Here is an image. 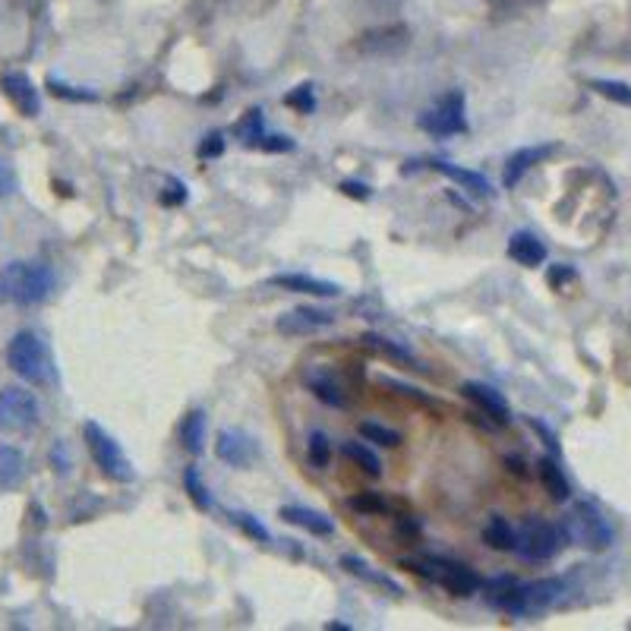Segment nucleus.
<instances>
[{
	"mask_svg": "<svg viewBox=\"0 0 631 631\" xmlns=\"http://www.w3.org/2000/svg\"><path fill=\"white\" fill-rule=\"evenodd\" d=\"M6 366L13 369V376L35 388H51L57 382V366H54V354L48 341L32 328H23L10 338L6 345Z\"/></svg>",
	"mask_w": 631,
	"mask_h": 631,
	"instance_id": "f257e3e1",
	"label": "nucleus"
},
{
	"mask_svg": "<svg viewBox=\"0 0 631 631\" xmlns=\"http://www.w3.org/2000/svg\"><path fill=\"white\" fill-rule=\"evenodd\" d=\"M562 594H566V581L562 578H540V581H515L502 594H489L483 600L493 609H499V613L512 616V619H530V616L546 613Z\"/></svg>",
	"mask_w": 631,
	"mask_h": 631,
	"instance_id": "f03ea898",
	"label": "nucleus"
},
{
	"mask_svg": "<svg viewBox=\"0 0 631 631\" xmlns=\"http://www.w3.org/2000/svg\"><path fill=\"white\" fill-rule=\"evenodd\" d=\"M54 272L45 263H10L0 272V304L38 306L51 297Z\"/></svg>",
	"mask_w": 631,
	"mask_h": 631,
	"instance_id": "7ed1b4c3",
	"label": "nucleus"
},
{
	"mask_svg": "<svg viewBox=\"0 0 631 631\" xmlns=\"http://www.w3.org/2000/svg\"><path fill=\"white\" fill-rule=\"evenodd\" d=\"M401 568H407V572L420 575L423 581L436 584V587L448 590L452 596H474L476 590H480L483 578L474 572V568H467L465 562H455V559H446V556H420V559H405L401 562Z\"/></svg>",
	"mask_w": 631,
	"mask_h": 631,
	"instance_id": "20e7f679",
	"label": "nucleus"
},
{
	"mask_svg": "<svg viewBox=\"0 0 631 631\" xmlns=\"http://www.w3.org/2000/svg\"><path fill=\"white\" fill-rule=\"evenodd\" d=\"M83 442H85V448H89L95 467L107 476V480H114V483H133V480H136V467H133V461L126 458V452L120 448V442L107 433L102 423L85 420L83 423Z\"/></svg>",
	"mask_w": 631,
	"mask_h": 631,
	"instance_id": "39448f33",
	"label": "nucleus"
},
{
	"mask_svg": "<svg viewBox=\"0 0 631 631\" xmlns=\"http://www.w3.org/2000/svg\"><path fill=\"white\" fill-rule=\"evenodd\" d=\"M566 530L562 525H553V521L543 518H527L525 525L518 527V546H515V556L527 566H543V562H553L556 556L566 546Z\"/></svg>",
	"mask_w": 631,
	"mask_h": 631,
	"instance_id": "423d86ee",
	"label": "nucleus"
},
{
	"mask_svg": "<svg viewBox=\"0 0 631 631\" xmlns=\"http://www.w3.org/2000/svg\"><path fill=\"white\" fill-rule=\"evenodd\" d=\"M417 126L436 139H448V136L467 133L471 130V124H467V95L461 89L446 92V95L436 102V107L420 114Z\"/></svg>",
	"mask_w": 631,
	"mask_h": 631,
	"instance_id": "0eeeda50",
	"label": "nucleus"
},
{
	"mask_svg": "<svg viewBox=\"0 0 631 631\" xmlns=\"http://www.w3.org/2000/svg\"><path fill=\"white\" fill-rule=\"evenodd\" d=\"M42 423V405L38 398L23 386L0 388V433L25 436L35 433Z\"/></svg>",
	"mask_w": 631,
	"mask_h": 631,
	"instance_id": "6e6552de",
	"label": "nucleus"
},
{
	"mask_svg": "<svg viewBox=\"0 0 631 631\" xmlns=\"http://www.w3.org/2000/svg\"><path fill=\"white\" fill-rule=\"evenodd\" d=\"M562 530H566L568 543H578V546H587L594 553H600V549H606L613 543V527L606 525V518L590 502H578L568 512V518L562 521Z\"/></svg>",
	"mask_w": 631,
	"mask_h": 631,
	"instance_id": "1a4fd4ad",
	"label": "nucleus"
},
{
	"mask_svg": "<svg viewBox=\"0 0 631 631\" xmlns=\"http://www.w3.org/2000/svg\"><path fill=\"white\" fill-rule=\"evenodd\" d=\"M215 458L225 461L227 467H246L259 458V446L246 429H237V426H225L218 436H215Z\"/></svg>",
	"mask_w": 631,
	"mask_h": 631,
	"instance_id": "9d476101",
	"label": "nucleus"
},
{
	"mask_svg": "<svg viewBox=\"0 0 631 631\" xmlns=\"http://www.w3.org/2000/svg\"><path fill=\"white\" fill-rule=\"evenodd\" d=\"M335 326V313L322 310V306H294V310L281 313L275 319V328L287 338H310L326 328Z\"/></svg>",
	"mask_w": 631,
	"mask_h": 631,
	"instance_id": "9b49d317",
	"label": "nucleus"
},
{
	"mask_svg": "<svg viewBox=\"0 0 631 631\" xmlns=\"http://www.w3.org/2000/svg\"><path fill=\"white\" fill-rule=\"evenodd\" d=\"M461 395L476 407L480 417L493 420L496 426H508V423H512V407H508V401L502 398V392L486 386V382H465V386H461Z\"/></svg>",
	"mask_w": 631,
	"mask_h": 631,
	"instance_id": "f8f14e48",
	"label": "nucleus"
},
{
	"mask_svg": "<svg viewBox=\"0 0 631 631\" xmlns=\"http://www.w3.org/2000/svg\"><path fill=\"white\" fill-rule=\"evenodd\" d=\"M0 92L10 98V105L16 107L23 117H38V114H42V92L35 89V83H32L25 73H19V70L4 73V76H0Z\"/></svg>",
	"mask_w": 631,
	"mask_h": 631,
	"instance_id": "ddd939ff",
	"label": "nucleus"
},
{
	"mask_svg": "<svg viewBox=\"0 0 631 631\" xmlns=\"http://www.w3.org/2000/svg\"><path fill=\"white\" fill-rule=\"evenodd\" d=\"M272 287H281V291H291V294H310V297H338L341 285L326 278H316V275H304V272H281L268 278Z\"/></svg>",
	"mask_w": 631,
	"mask_h": 631,
	"instance_id": "4468645a",
	"label": "nucleus"
},
{
	"mask_svg": "<svg viewBox=\"0 0 631 631\" xmlns=\"http://www.w3.org/2000/svg\"><path fill=\"white\" fill-rule=\"evenodd\" d=\"M304 382H306V388H310V392H313L316 398H319L326 407H335V411H347V407H351V398H347L345 386H341V382L335 379V376L328 373V369H322V366L306 369Z\"/></svg>",
	"mask_w": 631,
	"mask_h": 631,
	"instance_id": "2eb2a0df",
	"label": "nucleus"
},
{
	"mask_svg": "<svg viewBox=\"0 0 631 631\" xmlns=\"http://www.w3.org/2000/svg\"><path fill=\"white\" fill-rule=\"evenodd\" d=\"M556 152V145L543 143V145H525V149L512 152V155L506 158V171H502V186L506 190H515V186L521 184V177L530 171L534 165H540V161H546L549 155Z\"/></svg>",
	"mask_w": 631,
	"mask_h": 631,
	"instance_id": "dca6fc26",
	"label": "nucleus"
},
{
	"mask_svg": "<svg viewBox=\"0 0 631 631\" xmlns=\"http://www.w3.org/2000/svg\"><path fill=\"white\" fill-rule=\"evenodd\" d=\"M347 508H351L354 515H364V518H395V515L407 512V502L366 489V493L351 496V499H347Z\"/></svg>",
	"mask_w": 631,
	"mask_h": 631,
	"instance_id": "f3484780",
	"label": "nucleus"
},
{
	"mask_svg": "<svg viewBox=\"0 0 631 631\" xmlns=\"http://www.w3.org/2000/svg\"><path fill=\"white\" fill-rule=\"evenodd\" d=\"M433 171H439L442 177H448L452 184H458L461 190L471 193L476 199H496V190H493V184H489L486 174L467 171V167H458V165H452V161H442V158L433 161Z\"/></svg>",
	"mask_w": 631,
	"mask_h": 631,
	"instance_id": "a211bd4d",
	"label": "nucleus"
},
{
	"mask_svg": "<svg viewBox=\"0 0 631 631\" xmlns=\"http://www.w3.org/2000/svg\"><path fill=\"white\" fill-rule=\"evenodd\" d=\"M506 253H508V259H515L518 265H525V268H536V265H543L546 263V244H543L536 234H530V231H515L512 237H508V246H506Z\"/></svg>",
	"mask_w": 631,
	"mask_h": 631,
	"instance_id": "6ab92c4d",
	"label": "nucleus"
},
{
	"mask_svg": "<svg viewBox=\"0 0 631 631\" xmlns=\"http://www.w3.org/2000/svg\"><path fill=\"white\" fill-rule=\"evenodd\" d=\"M278 518L285 525H294L313 536H332L335 534V521L328 515L316 512V508H304V506H281Z\"/></svg>",
	"mask_w": 631,
	"mask_h": 631,
	"instance_id": "aec40b11",
	"label": "nucleus"
},
{
	"mask_svg": "<svg viewBox=\"0 0 631 631\" xmlns=\"http://www.w3.org/2000/svg\"><path fill=\"white\" fill-rule=\"evenodd\" d=\"M25 480V455L16 446L0 442V493L19 489Z\"/></svg>",
	"mask_w": 631,
	"mask_h": 631,
	"instance_id": "412c9836",
	"label": "nucleus"
},
{
	"mask_svg": "<svg viewBox=\"0 0 631 631\" xmlns=\"http://www.w3.org/2000/svg\"><path fill=\"white\" fill-rule=\"evenodd\" d=\"M534 474L540 476L543 489L549 493V499L553 502H568V496H572V486H568L566 474H562L559 461L556 458H540L534 465Z\"/></svg>",
	"mask_w": 631,
	"mask_h": 631,
	"instance_id": "4be33fe9",
	"label": "nucleus"
},
{
	"mask_svg": "<svg viewBox=\"0 0 631 631\" xmlns=\"http://www.w3.org/2000/svg\"><path fill=\"white\" fill-rule=\"evenodd\" d=\"M341 568H345L347 575H354V578L373 584V587L392 590V594H405V590H401V584H395L386 572H376V568L369 566L366 559H360V556H341Z\"/></svg>",
	"mask_w": 631,
	"mask_h": 631,
	"instance_id": "5701e85b",
	"label": "nucleus"
},
{
	"mask_svg": "<svg viewBox=\"0 0 631 631\" xmlns=\"http://www.w3.org/2000/svg\"><path fill=\"white\" fill-rule=\"evenodd\" d=\"M180 446L196 458L205 452V411L203 407H193L184 420H180Z\"/></svg>",
	"mask_w": 631,
	"mask_h": 631,
	"instance_id": "b1692460",
	"label": "nucleus"
},
{
	"mask_svg": "<svg viewBox=\"0 0 631 631\" xmlns=\"http://www.w3.org/2000/svg\"><path fill=\"white\" fill-rule=\"evenodd\" d=\"M483 543H486L489 549H496V553H515V546H518V527L496 515V518H489L486 527H483Z\"/></svg>",
	"mask_w": 631,
	"mask_h": 631,
	"instance_id": "393cba45",
	"label": "nucleus"
},
{
	"mask_svg": "<svg viewBox=\"0 0 631 631\" xmlns=\"http://www.w3.org/2000/svg\"><path fill=\"white\" fill-rule=\"evenodd\" d=\"M376 386L379 388H388V392H395L398 398H405V401H414L417 407H426V411H442V405L436 398H429L423 388L417 386H411V382H401V379H395V376H386V373H379L376 376Z\"/></svg>",
	"mask_w": 631,
	"mask_h": 631,
	"instance_id": "a878e982",
	"label": "nucleus"
},
{
	"mask_svg": "<svg viewBox=\"0 0 631 631\" xmlns=\"http://www.w3.org/2000/svg\"><path fill=\"white\" fill-rule=\"evenodd\" d=\"M341 455H345V458L351 461L354 467H360V471H364L366 476H373V480H379V476H382V461H379V455H376L369 446H364V442L345 439V442H341Z\"/></svg>",
	"mask_w": 631,
	"mask_h": 631,
	"instance_id": "bb28decb",
	"label": "nucleus"
},
{
	"mask_svg": "<svg viewBox=\"0 0 631 631\" xmlns=\"http://www.w3.org/2000/svg\"><path fill=\"white\" fill-rule=\"evenodd\" d=\"M234 139L237 143H244L246 149H256V143L265 136V111L263 107H250V111L244 114V117L234 124Z\"/></svg>",
	"mask_w": 631,
	"mask_h": 631,
	"instance_id": "cd10ccee",
	"label": "nucleus"
},
{
	"mask_svg": "<svg viewBox=\"0 0 631 631\" xmlns=\"http://www.w3.org/2000/svg\"><path fill=\"white\" fill-rule=\"evenodd\" d=\"M184 493L190 496V502L199 508V512H212V508H215L212 489L203 483V474H199L196 465H186L184 467Z\"/></svg>",
	"mask_w": 631,
	"mask_h": 631,
	"instance_id": "c85d7f7f",
	"label": "nucleus"
},
{
	"mask_svg": "<svg viewBox=\"0 0 631 631\" xmlns=\"http://www.w3.org/2000/svg\"><path fill=\"white\" fill-rule=\"evenodd\" d=\"M360 345H366L369 351L382 354V357L395 360V364H411L414 369H423V366L417 364V357H414L411 351H405V347H401V345H395V341L382 338V335H364V338H360Z\"/></svg>",
	"mask_w": 631,
	"mask_h": 631,
	"instance_id": "c756f323",
	"label": "nucleus"
},
{
	"mask_svg": "<svg viewBox=\"0 0 631 631\" xmlns=\"http://www.w3.org/2000/svg\"><path fill=\"white\" fill-rule=\"evenodd\" d=\"M360 436H364L366 442H373V446H382V448H398L401 442H405V436L398 433V429L392 426H382V423H360Z\"/></svg>",
	"mask_w": 631,
	"mask_h": 631,
	"instance_id": "7c9ffc66",
	"label": "nucleus"
},
{
	"mask_svg": "<svg viewBox=\"0 0 631 631\" xmlns=\"http://www.w3.org/2000/svg\"><path fill=\"white\" fill-rule=\"evenodd\" d=\"M306 455H310V465L313 467H328V461H332V439H328L322 429H313L310 439H306Z\"/></svg>",
	"mask_w": 631,
	"mask_h": 631,
	"instance_id": "2f4dec72",
	"label": "nucleus"
},
{
	"mask_svg": "<svg viewBox=\"0 0 631 631\" xmlns=\"http://www.w3.org/2000/svg\"><path fill=\"white\" fill-rule=\"evenodd\" d=\"M590 89H594L596 95L609 98V102L631 107V85L628 83H619V79H594Z\"/></svg>",
	"mask_w": 631,
	"mask_h": 631,
	"instance_id": "473e14b6",
	"label": "nucleus"
},
{
	"mask_svg": "<svg viewBox=\"0 0 631 631\" xmlns=\"http://www.w3.org/2000/svg\"><path fill=\"white\" fill-rule=\"evenodd\" d=\"M231 525H237L246 536H250V540L272 543V530H268L263 521L256 518V515H250V512H231Z\"/></svg>",
	"mask_w": 631,
	"mask_h": 631,
	"instance_id": "72a5a7b5",
	"label": "nucleus"
},
{
	"mask_svg": "<svg viewBox=\"0 0 631 631\" xmlns=\"http://www.w3.org/2000/svg\"><path fill=\"white\" fill-rule=\"evenodd\" d=\"M285 105L294 107L297 114H313L319 102H316V85L313 83H300L297 89H291L285 95Z\"/></svg>",
	"mask_w": 631,
	"mask_h": 631,
	"instance_id": "f704fd0d",
	"label": "nucleus"
},
{
	"mask_svg": "<svg viewBox=\"0 0 631 631\" xmlns=\"http://www.w3.org/2000/svg\"><path fill=\"white\" fill-rule=\"evenodd\" d=\"M392 525H395V536H398L401 543H417L420 540V534H423V527H420V521L414 518V512L407 508V512H401V515H395L392 518Z\"/></svg>",
	"mask_w": 631,
	"mask_h": 631,
	"instance_id": "c9c22d12",
	"label": "nucleus"
},
{
	"mask_svg": "<svg viewBox=\"0 0 631 631\" xmlns=\"http://www.w3.org/2000/svg\"><path fill=\"white\" fill-rule=\"evenodd\" d=\"M48 89H51V95L64 98V102H98V92H92V89H73V85L60 83V79H48Z\"/></svg>",
	"mask_w": 631,
	"mask_h": 631,
	"instance_id": "e433bc0d",
	"label": "nucleus"
},
{
	"mask_svg": "<svg viewBox=\"0 0 631 631\" xmlns=\"http://www.w3.org/2000/svg\"><path fill=\"white\" fill-rule=\"evenodd\" d=\"M196 155H199V161H215V158L225 155V133H221V130L205 133V136L199 139V145H196Z\"/></svg>",
	"mask_w": 631,
	"mask_h": 631,
	"instance_id": "4c0bfd02",
	"label": "nucleus"
},
{
	"mask_svg": "<svg viewBox=\"0 0 631 631\" xmlns=\"http://www.w3.org/2000/svg\"><path fill=\"white\" fill-rule=\"evenodd\" d=\"M256 149L259 152H272V155H285V152L297 149V143H294L287 133H265V136L256 143Z\"/></svg>",
	"mask_w": 631,
	"mask_h": 631,
	"instance_id": "58836bf2",
	"label": "nucleus"
},
{
	"mask_svg": "<svg viewBox=\"0 0 631 631\" xmlns=\"http://www.w3.org/2000/svg\"><path fill=\"white\" fill-rule=\"evenodd\" d=\"M186 199H190V193H186V184L180 177H171V174H167V177H165V190H161V203H165V205H184Z\"/></svg>",
	"mask_w": 631,
	"mask_h": 631,
	"instance_id": "ea45409f",
	"label": "nucleus"
},
{
	"mask_svg": "<svg viewBox=\"0 0 631 631\" xmlns=\"http://www.w3.org/2000/svg\"><path fill=\"white\" fill-rule=\"evenodd\" d=\"M546 281H549V287H556V291H562V287L568 285V281H575V268L572 265H549V272H546Z\"/></svg>",
	"mask_w": 631,
	"mask_h": 631,
	"instance_id": "a19ab883",
	"label": "nucleus"
},
{
	"mask_svg": "<svg viewBox=\"0 0 631 631\" xmlns=\"http://www.w3.org/2000/svg\"><path fill=\"white\" fill-rule=\"evenodd\" d=\"M525 420H527V426L534 429V433H540V436H543V442H546L549 452L559 455V442H556V433H553V429H549L546 423H543L540 417H525Z\"/></svg>",
	"mask_w": 631,
	"mask_h": 631,
	"instance_id": "79ce46f5",
	"label": "nucleus"
},
{
	"mask_svg": "<svg viewBox=\"0 0 631 631\" xmlns=\"http://www.w3.org/2000/svg\"><path fill=\"white\" fill-rule=\"evenodd\" d=\"M341 193L351 199H360V203H366V199L373 196V186L360 184V180H341Z\"/></svg>",
	"mask_w": 631,
	"mask_h": 631,
	"instance_id": "37998d69",
	"label": "nucleus"
},
{
	"mask_svg": "<svg viewBox=\"0 0 631 631\" xmlns=\"http://www.w3.org/2000/svg\"><path fill=\"white\" fill-rule=\"evenodd\" d=\"M16 186H19L16 171H13L4 158H0V196H10V193H16Z\"/></svg>",
	"mask_w": 631,
	"mask_h": 631,
	"instance_id": "c03bdc74",
	"label": "nucleus"
},
{
	"mask_svg": "<svg viewBox=\"0 0 631 631\" xmlns=\"http://www.w3.org/2000/svg\"><path fill=\"white\" fill-rule=\"evenodd\" d=\"M51 465H54V467L60 465V474H66V467H70V458H66V448H64V442H57V446L51 448Z\"/></svg>",
	"mask_w": 631,
	"mask_h": 631,
	"instance_id": "a18cd8bd",
	"label": "nucleus"
},
{
	"mask_svg": "<svg viewBox=\"0 0 631 631\" xmlns=\"http://www.w3.org/2000/svg\"><path fill=\"white\" fill-rule=\"evenodd\" d=\"M506 467H508V471H515L518 476H527V471H525V461H521V458H512V455H508V458H506Z\"/></svg>",
	"mask_w": 631,
	"mask_h": 631,
	"instance_id": "49530a36",
	"label": "nucleus"
},
{
	"mask_svg": "<svg viewBox=\"0 0 631 631\" xmlns=\"http://www.w3.org/2000/svg\"><path fill=\"white\" fill-rule=\"evenodd\" d=\"M326 628H328V631H347V626H345V622H328Z\"/></svg>",
	"mask_w": 631,
	"mask_h": 631,
	"instance_id": "de8ad7c7",
	"label": "nucleus"
}]
</instances>
